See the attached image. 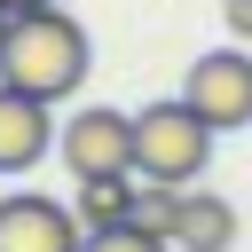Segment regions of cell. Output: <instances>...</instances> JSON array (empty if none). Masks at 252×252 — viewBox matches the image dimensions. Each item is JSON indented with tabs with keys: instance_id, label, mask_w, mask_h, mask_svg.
Masks as SVG:
<instances>
[{
	"instance_id": "3957f363",
	"label": "cell",
	"mask_w": 252,
	"mask_h": 252,
	"mask_svg": "<svg viewBox=\"0 0 252 252\" xmlns=\"http://www.w3.org/2000/svg\"><path fill=\"white\" fill-rule=\"evenodd\" d=\"M55 150H63V173L71 181H118V173H134V118L126 110H71L63 118V134H55Z\"/></svg>"
},
{
	"instance_id": "30bf717a",
	"label": "cell",
	"mask_w": 252,
	"mask_h": 252,
	"mask_svg": "<svg viewBox=\"0 0 252 252\" xmlns=\"http://www.w3.org/2000/svg\"><path fill=\"white\" fill-rule=\"evenodd\" d=\"M87 252H173V244H165V236H150V228H134V220H126V228H94V236H87Z\"/></svg>"
},
{
	"instance_id": "8992f818",
	"label": "cell",
	"mask_w": 252,
	"mask_h": 252,
	"mask_svg": "<svg viewBox=\"0 0 252 252\" xmlns=\"http://www.w3.org/2000/svg\"><path fill=\"white\" fill-rule=\"evenodd\" d=\"M47 150H55V102L0 87V173H32Z\"/></svg>"
},
{
	"instance_id": "52a82bcc",
	"label": "cell",
	"mask_w": 252,
	"mask_h": 252,
	"mask_svg": "<svg viewBox=\"0 0 252 252\" xmlns=\"http://www.w3.org/2000/svg\"><path fill=\"white\" fill-rule=\"evenodd\" d=\"M173 244H181V252H228V244H236V205H228V197H213V189H189Z\"/></svg>"
},
{
	"instance_id": "7c38bea8",
	"label": "cell",
	"mask_w": 252,
	"mask_h": 252,
	"mask_svg": "<svg viewBox=\"0 0 252 252\" xmlns=\"http://www.w3.org/2000/svg\"><path fill=\"white\" fill-rule=\"evenodd\" d=\"M0 8H16V16H24V8H55V0H0Z\"/></svg>"
},
{
	"instance_id": "8fae6325",
	"label": "cell",
	"mask_w": 252,
	"mask_h": 252,
	"mask_svg": "<svg viewBox=\"0 0 252 252\" xmlns=\"http://www.w3.org/2000/svg\"><path fill=\"white\" fill-rule=\"evenodd\" d=\"M220 16H228V39H236V47H252V0H228Z\"/></svg>"
},
{
	"instance_id": "9c48e42d",
	"label": "cell",
	"mask_w": 252,
	"mask_h": 252,
	"mask_svg": "<svg viewBox=\"0 0 252 252\" xmlns=\"http://www.w3.org/2000/svg\"><path fill=\"white\" fill-rule=\"evenodd\" d=\"M181 189H165V181H142V197H134V228H150V236H165L173 244V228H181Z\"/></svg>"
},
{
	"instance_id": "5b68a950",
	"label": "cell",
	"mask_w": 252,
	"mask_h": 252,
	"mask_svg": "<svg viewBox=\"0 0 252 252\" xmlns=\"http://www.w3.org/2000/svg\"><path fill=\"white\" fill-rule=\"evenodd\" d=\"M0 252H87V220L79 205H55L39 189L0 197Z\"/></svg>"
},
{
	"instance_id": "7a4b0ae2",
	"label": "cell",
	"mask_w": 252,
	"mask_h": 252,
	"mask_svg": "<svg viewBox=\"0 0 252 252\" xmlns=\"http://www.w3.org/2000/svg\"><path fill=\"white\" fill-rule=\"evenodd\" d=\"M205 165H213V126H205L181 94H165V102L134 110V173H142V181L197 189V173H205Z\"/></svg>"
},
{
	"instance_id": "277c9868",
	"label": "cell",
	"mask_w": 252,
	"mask_h": 252,
	"mask_svg": "<svg viewBox=\"0 0 252 252\" xmlns=\"http://www.w3.org/2000/svg\"><path fill=\"white\" fill-rule=\"evenodd\" d=\"M181 102H189L213 134L252 126V47H213V55H197L189 79H181Z\"/></svg>"
},
{
	"instance_id": "6da1fadb",
	"label": "cell",
	"mask_w": 252,
	"mask_h": 252,
	"mask_svg": "<svg viewBox=\"0 0 252 252\" xmlns=\"http://www.w3.org/2000/svg\"><path fill=\"white\" fill-rule=\"evenodd\" d=\"M87 32L63 16V8H24L8 24V47H0V87H24L39 102H63L71 87H87Z\"/></svg>"
},
{
	"instance_id": "ba28073f",
	"label": "cell",
	"mask_w": 252,
	"mask_h": 252,
	"mask_svg": "<svg viewBox=\"0 0 252 252\" xmlns=\"http://www.w3.org/2000/svg\"><path fill=\"white\" fill-rule=\"evenodd\" d=\"M134 197H142V173L79 181V220H87V236H94V228H126V220H134Z\"/></svg>"
},
{
	"instance_id": "4fadbf2b",
	"label": "cell",
	"mask_w": 252,
	"mask_h": 252,
	"mask_svg": "<svg viewBox=\"0 0 252 252\" xmlns=\"http://www.w3.org/2000/svg\"><path fill=\"white\" fill-rule=\"evenodd\" d=\"M8 24H16V8H0V47H8Z\"/></svg>"
}]
</instances>
